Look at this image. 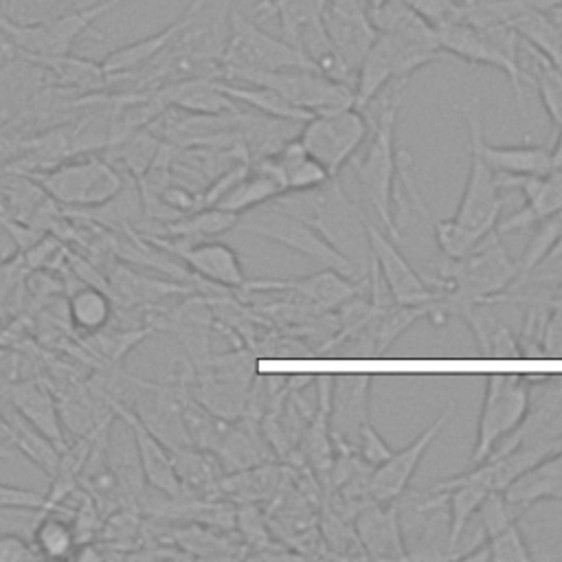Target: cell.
<instances>
[{
	"label": "cell",
	"instance_id": "1",
	"mask_svg": "<svg viewBox=\"0 0 562 562\" xmlns=\"http://www.w3.org/2000/svg\"><path fill=\"white\" fill-rule=\"evenodd\" d=\"M406 92V79L397 86L395 92L384 101L382 110L373 123L371 145L360 160H349L356 173L358 187L362 189L364 200L369 202L371 211L375 213L378 222L384 226L386 235L400 241V231L393 220V189H395V173L400 165V156L395 149V119Z\"/></svg>",
	"mask_w": 562,
	"mask_h": 562
},
{
	"label": "cell",
	"instance_id": "2",
	"mask_svg": "<svg viewBox=\"0 0 562 562\" xmlns=\"http://www.w3.org/2000/svg\"><path fill=\"white\" fill-rule=\"evenodd\" d=\"M290 215L314 226L329 244L351 259V252H360V241L367 239L364 215L347 200L336 178L318 189L281 193L272 200ZM353 261V259H351Z\"/></svg>",
	"mask_w": 562,
	"mask_h": 562
},
{
	"label": "cell",
	"instance_id": "3",
	"mask_svg": "<svg viewBox=\"0 0 562 562\" xmlns=\"http://www.w3.org/2000/svg\"><path fill=\"white\" fill-rule=\"evenodd\" d=\"M465 123H468V149H470V171L468 180L454 213L459 222L470 233L485 237L496 228L501 217V187L496 173L483 158V119L479 101L472 99L465 103Z\"/></svg>",
	"mask_w": 562,
	"mask_h": 562
},
{
	"label": "cell",
	"instance_id": "4",
	"mask_svg": "<svg viewBox=\"0 0 562 562\" xmlns=\"http://www.w3.org/2000/svg\"><path fill=\"white\" fill-rule=\"evenodd\" d=\"M217 79L233 83H255L277 90L283 99L312 114L353 105V88L329 79L316 68H283V70H237L217 68Z\"/></svg>",
	"mask_w": 562,
	"mask_h": 562
},
{
	"label": "cell",
	"instance_id": "5",
	"mask_svg": "<svg viewBox=\"0 0 562 562\" xmlns=\"http://www.w3.org/2000/svg\"><path fill=\"white\" fill-rule=\"evenodd\" d=\"M220 68L237 70H283L314 68L305 53L283 37H274L257 26L237 7L226 11V42Z\"/></svg>",
	"mask_w": 562,
	"mask_h": 562
},
{
	"label": "cell",
	"instance_id": "6",
	"mask_svg": "<svg viewBox=\"0 0 562 562\" xmlns=\"http://www.w3.org/2000/svg\"><path fill=\"white\" fill-rule=\"evenodd\" d=\"M125 0H99L72 11H61L55 18L35 24H15L0 18V33L9 44L11 53H18L26 59L31 57H53L70 53L75 40L90 29V24L105 15L110 9Z\"/></svg>",
	"mask_w": 562,
	"mask_h": 562
},
{
	"label": "cell",
	"instance_id": "7",
	"mask_svg": "<svg viewBox=\"0 0 562 562\" xmlns=\"http://www.w3.org/2000/svg\"><path fill=\"white\" fill-rule=\"evenodd\" d=\"M33 178L48 198L77 211L101 206L123 189V176L99 156L61 162Z\"/></svg>",
	"mask_w": 562,
	"mask_h": 562
},
{
	"label": "cell",
	"instance_id": "8",
	"mask_svg": "<svg viewBox=\"0 0 562 562\" xmlns=\"http://www.w3.org/2000/svg\"><path fill=\"white\" fill-rule=\"evenodd\" d=\"M531 404V386L522 375L494 373L485 380L483 404L476 424V439L470 461L483 463L494 448L509 437L525 419Z\"/></svg>",
	"mask_w": 562,
	"mask_h": 562
},
{
	"label": "cell",
	"instance_id": "9",
	"mask_svg": "<svg viewBox=\"0 0 562 562\" xmlns=\"http://www.w3.org/2000/svg\"><path fill=\"white\" fill-rule=\"evenodd\" d=\"M367 134L369 119L364 110L347 105L312 114L296 138L303 149L316 158L331 178H336L338 171L356 156Z\"/></svg>",
	"mask_w": 562,
	"mask_h": 562
},
{
	"label": "cell",
	"instance_id": "10",
	"mask_svg": "<svg viewBox=\"0 0 562 562\" xmlns=\"http://www.w3.org/2000/svg\"><path fill=\"white\" fill-rule=\"evenodd\" d=\"M235 228L266 237L270 241H277V244L307 257L312 263H316L321 268L336 270V272L358 281L356 261H351L334 244H329L314 226L290 215L288 211H283L277 204L272 211H266L261 215H246V217L239 215V222Z\"/></svg>",
	"mask_w": 562,
	"mask_h": 562
},
{
	"label": "cell",
	"instance_id": "11",
	"mask_svg": "<svg viewBox=\"0 0 562 562\" xmlns=\"http://www.w3.org/2000/svg\"><path fill=\"white\" fill-rule=\"evenodd\" d=\"M435 31H437L439 44H441L446 55L459 57V59H463L468 64H474V66H490V68L501 70L509 79V86L514 90L520 114L527 116L525 88H522V81H527V72L520 70L518 59L505 55L496 44H492L485 37V33L481 29H476L474 24H470L465 20L448 22V24L435 29Z\"/></svg>",
	"mask_w": 562,
	"mask_h": 562
},
{
	"label": "cell",
	"instance_id": "12",
	"mask_svg": "<svg viewBox=\"0 0 562 562\" xmlns=\"http://www.w3.org/2000/svg\"><path fill=\"white\" fill-rule=\"evenodd\" d=\"M364 220V233L369 244V257L378 263L393 299L397 305H435L443 288L426 281L417 270L408 263V259L400 252L397 241L384 235L373 222Z\"/></svg>",
	"mask_w": 562,
	"mask_h": 562
},
{
	"label": "cell",
	"instance_id": "13",
	"mask_svg": "<svg viewBox=\"0 0 562 562\" xmlns=\"http://www.w3.org/2000/svg\"><path fill=\"white\" fill-rule=\"evenodd\" d=\"M323 31L336 57L356 77L360 61L378 37L367 0H327L323 11Z\"/></svg>",
	"mask_w": 562,
	"mask_h": 562
},
{
	"label": "cell",
	"instance_id": "14",
	"mask_svg": "<svg viewBox=\"0 0 562 562\" xmlns=\"http://www.w3.org/2000/svg\"><path fill=\"white\" fill-rule=\"evenodd\" d=\"M454 413V402L450 400L448 406L441 408V413L402 450H393V454L373 468L371 481H369V494L373 503H391L404 496L417 465L424 459V452L430 448V443L439 437L443 426L450 422Z\"/></svg>",
	"mask_w": 562,
	"mask_h": 562
},
{
	"label": "cell",
	"instance_id": "15",
	"mask_svg": "<svg viewBox=\"0 0 562 562\" xmlns=\"http://www.w3.org/2000/svg\"><path fill=\"white\" fill-rule=\"evenodd\" d=\"M149 241L165 252L178 257L193 274L200 279L215 283L220 288H237L241 290L244 283L248 281L239 261V255L222 241L213 239H202V241H184L176 237H156L149 235Z\"/></svg>",
	"mask_w": 562,
	"mask_h": 562
},
{
	"label": "cell",
	"instance_id": "16",
	"mask_svg": "<svg viewBox=\"0 0 562 562\" xmlns=\"http://www.w3.org/2000/svg\"><path fill=\"white\" fill-rule=\"evenodd\" d=\"M246 292H288L299 305L312 312H329L342 307L360 292V283L336 270L321 268L318 272L301 279H257L246 281Z\"/></svg>",
	"mask_w": 562,
	"mask_h": 562
},
{
	"label": "cell",
	"instance_id": "17",
	"mask_svg": "<svg viewBox=\"0 0 562 562\" xmlns=\"http://www.w3.org/2000/svg\"><path fill=\"white\" fill-rule=\"evenodd\" d=\"M108 402L114 408V413L119 415V419L130 430L145 485L149 490H158L169 496H180L182 490H180V481L173 470L171 450L145 426V422L136 415L134 408L123 406V402L114 400V397H108Z\"/></svg>",
	"mask_w": 562,
	"mask_h": 562
},
{
	"label": "cell",
	"instance_id": "18",
	"mask_svg": "<svg viewBox=\"0 0 562 562\" xmlns=\"http://www.w3.org/2000/svg\"><path fill=\"white\" fill-rule=\"evenodd\" d=\"M213 0H191V4L171 22L167 24L162 31L143 37L138 42L125 44L121 48H114L103 61L101 68L108 75L110 81L116 79H127V77H136L138 70H145L193 20L195 15Z\"/></svg>",
	"mask_w": 562,
	"mask_h": 562
},
{
	"label": "cell",
	"instance_id": "19",
	"mask_svg": "<svg viewBox=\"0 0 562 562\" xmlns=\"http://www.w3.org/2000/svg\"><path fill=\"white\" fill-rule=\"evenodd\" d=\"M353 529L367 560H408L400 503H369L353 516Z\"/></svg>",
	"mask_w": 562,
	"mask_h": 562
},
{
	"label": "cell",
	"instance_id": "20",
	"mask_svg": "<svg viewBox=\"0 0 562 562\" xmlns=\"http://www.w3.org/2000/svg\"><path fill=\"white\" fill-rule=\"evenodd\" d=\"M501 189H520L525 195V206L496 224V231L509 233L516 228L533 226L562 211V171H549L542 176H503L496 173Z\"/></svg>",
	"mask_w": 562,
	"mask_h": 562
},
{
	"label": "cell",
	"instance_id": "21",
	"mask_svg": "<svg viewBox=\"0 0 562 562\" xmlns=\"http://www.w3.org/2000/svg\"><path fill=\"white\" fill-rule=\"evenodd\" d=\"M428 490L446 494V505L450 509L446 547H448V551H452L461 542L465 527L472 520V516L476 514L479 505L492 492V485H490L487 476L483 474V470L479 465H474L468 472H459L450 479H441V481L432 483Z\"/></svg>",
	"mask_w": 562,
	"mask_h": 562
},
{
	"label": "cell",
	"instance_id": "22",
	"mask_svg": "<svg viewBox=\"0 0 562 562\" xmlns=\"http://www.w3.org/2000/svg\"><path fill=\"white\" fill-rule=\"evenodd\" d=\"M345 386L334 389L329 397V430L336 448L356 450L360 428L369 422V378H345Z\"/></svg>",
	"mask_w": 562,
	"mask_h": 562
},
{
	"label": "cell",
	"instance_id": "23",
	"mask_svg": "<svg viewBox=\"0 0 562 562\" xmlns=\"http://www.w3.org/2000/svg\"><path fill=\"white\" fill-rule=\"evenodd\" d=\"M160 108L176 105L180 110L193 112L198 116H224L237 112V101H233L222 88L220 79L211 75H198L171 81L151 94Z\"/></svg>",
	"mask_w": 562,
	"mask_h": 562
},
{
	"label": "cell",
	"instance_id": "24",
	"mask_svg": "<svg viewBox=\"0 0 562 562\" xmlns=\"http://www.w3.org/2000/svg\"><path fill=\"white\" fill-rule=\"evenodd\" d=\"M29 424H33L59 452L68 448V439L64 432V424L59 417V408L53 400V393L35 382V380H18L13 384H4L0 391Z\"/></svg>",
	"mask_w": 562,
	"mask_h": 562
},
{
	"label": "cell",
	"instance_id": "25",
	"mask_svg": "<svg viewBox=\"0 0 562 562\" xmlns=\"http://www.w3.org/2000/svg\"><path fill=\"white\" fill-rule=\"evenodd\" d=\"M255 167L272 173L279 180L283 193L318 189L331 180L327 169L303 149L299 138L281 145L277 151L261 158Z\"/></svg>",
	"mask_w": 562,
	"mask_h": 562
},
{
	"label": "cell",
	"instance_id": "26",
	"mask_svg": "<svg viewBox=\"0 0 562 562\" xmlns=\"http://www.w3.org/2000/svg\"><path fill=\"white\" fill-rule=\"evenodd\" d=\"M176 476L180 481V490L193 498H217V487L222 476L226 474L211 450L182 446L169 448Z\"/></svg>",
	"mask_w": 562,
	"mask_h": 562
},
{
	"label": "cell",
	"instance_id": "27",
	"mask_svg": "<svg viewBox=\"0 0 562 562\" xmlns=\"http://www.w3.org/2000/svg\"><path fill=\"white\" fill-rule=\"evenodd\" d=\"M503 494L522 509L538 501H562V448L527 468Z\"/></svg>",
	"mask_w": 562,
	"mask_h": 562
},
{
	"label": "cell",
	"instance_id": "28",
	"mask_svg": "<svg viewBox=\"0 0 562 562\" xmlns=\"http://www.w3.org/2000/svg\"><path fill=\"white\" fill-rule=\"evenodd\" d=\"M283 470L274 463H257L246 470L226 472L217 487V498L244 505V503H259L272 501V496L281 490Z\"/></svg>",
	"mask_w": 562,
	"mask_h": 562
},
{
	"label": "cell",
	"instance_id": "29",
	"mask_svg": "<svg viewBox=\"0 0 562 562\" xmlns=\"http://www.w3.org/2000/svg\"><path fill=\"white\" fill-rule=\"evenodd\" d=\"M483 158L494 173L542 176L551 169V151L536 145H490L483 140Z\"/></svg>",
	"mask_w": 562,
	"mask_h": 562
},
{
	"label": "cell",
	"instance_id": "30",
	"mask_svg": "<svg viewBox=\"0 0 562 562\" xmlns=\"http://www.w3.org/2000/svg\"><path fill=\"white\" fill-rule=\"evenodd\" d=\"M213 454L217 457L224 472L246 470L266 461L263 439L257 435L250 419H233Z\"/></svg>",
	"mask_w": 562,
	"mask_h": 562
},
{
	"label": "cell",
	"instance_id": "31",
	"mask_svg": "<svg viewBox=\"0 0 562 562\" xmlns=\"http://www.w3.org/2000/svg\"><path fill=\"white\" fill-rule=\"evenodd\" d=\"M220 88L237 103H244L248 108H252L255 112L274 119V121H283V123H305L312 112L296 108L294 103H290L288 99H283L277 90L266 88V86H255V83H233V81H224L220 79Z\"/></svg>",
	"mask_w": 562,
	"mask_h": 562
},
{
	"label": "cell",
	"instance_id": "32",
	"mask_svg": "<svg viewBox=\"0 0 562 562\" xmlns=\"http://www.w3.org/2000/svg\"><path fill=\"white\" fill-rule=\"evenodd\" d=\"M281 193H283V189H281L279 180L272 173L255 167V171L250 173V169H248V173L244 178H239L215 202V206L222 209V211H231L235 215H244V213H248V211H252V209H257L266 202H272Z\"/></svg>",
	"mask_w": 562,
	"mask_h": 562
},
{
	"label": "cell",
	"instance_id": "33",
	"mask_svg": "<svg viewBox=\"0 0 562 562\" xmlns=\"http://www.w3.org/2000/svg\"><path fill=\"white\" fill-rule=\"evenodd\" d=\"M239 222V215L231 211H222L217 206H204L191 213H184L165 226L167 237L184 239V241H202V239H213L222 233H228L235 228Z\"/></svg>",
	"mask_w": 562,
	"mask_h": 562
},
{
	"label": "cell",
	"instance_id": "34",
	"mask_svg": "<svg viewBox=\"0 0 562 562\" xmlns=\"http://www.w3.org/2000/svg\"><path fill=\"white\" fill-rule=\"evenodd\" d=\"M68 316L75 329L101 334L112 318V296L97 285H83L70 294Z\"/></svg>",
	"mask_w": 562,
	"mask_h": 562
},
{
	"label": "cell",
	"instance_id": "35",
	"mask_svg": "<svg viewBox=\"0 0 562 562\" xmlns=\"http://www.w3.org/2000/svg\"><path fill=\"white\" fill-rule=\"evenodd\" d=\"M40 520L35 522L31 544L35 547L40 558L64 560L70 558L77 547V533L72 520L59 516L55 509L40 512Z\"/></svg>",
	"mask_w": 562,
	"mask_h": 562
},
{
	"label": "cell",
	"instance_id": "36",
	"mask_svg": "<svg viewBox=\"0 0 562 562\" xmlns=\"http://www.w3.org/2000/svg\"><path fill=\"white\" fill-rule=\"evenodd\" d=\"M529 72L527 81L536 86V92L540 97V103L544 112L549 114L551 123L562 130V68L551 64L547 57H542L538 50L529 48Z\"/></svg>",
	"mask_w": 562,
	"mask_h": 562
},
{
	"label": "cell",
	"instance_id": "37",
	"mask_svg": "<svg viewBox=\"0 0 562 562\" xmlns=\"http://www.w3.org/2000/svg\"><path fill=\"white\" fill-rule=\"evenodd\" d=\"M29 61L44 66L48 72H53L61 83L72 86V88H83V90H94L103 88L110 79L103 72L101 64L88 61L83 57H75L70 53L64 55H53V57H31Z\"/></svg>",
	"mask_w": 562,
	"mask_h": 562
},
{
	"label": "cell",
	"instance_id": "38",
	"mask_svg": "<svg viewBox=\"0 0 562 562\" xmlns=\"http://www.w3.org/2000/svg\"><path fill=\"white\" fill-rule=\"evenodd\" d=\"M173 542L193 555H237L239 547V542L222 536L220 529L202 522H189L173 531Z\"/></svg>",
	"mask_w": 562,
	"mask_h": 562
},
{
	"label": "cell",
	"instance_id": "39",
	"mask_svg": "<svg viewBox=\"0 0 562 562\" xmlns=\"http://www.w3.org/2000/svg\"><path fill=\"white\" fill-rule=\"evenodd\" d=\"M562 239V211L538 222L536 233L529 239V246L518 263V279H525L529 272H533L544 257H549L553 252V248L558 246V241Z\"/></svg>",
	"mask_w": 562,
	"mask_h": 562
},
{
	"label": "cell",
	"instance_id": "40",
	"mask_svg": "<svg viewBox=\"0 0 562 562\" xmlns=\"http://www.w3.org/2000/svg\"><path fill=\"white\" fill-rule=\"evenodd\" d=\"M432 235L439 246V250L446 255V259H461L468 252L474 250V246L483 239L468 228H463L454 220H437L432 222Z\"/></svg>",
	"mask_w": 562,
	"mask_h": 562
},
{
	"label": "cell",
	"instance_id": "41",
	"mask_svg": "<svg viewBox=\"0 0 562 562\" xmlns=\"http://www.w3.org/2000/svg\"><path fill=\"white\" fill-rule=\"evenodd\" d=\"M415 13H419L426 22H430L435 29L463 20L461 0H404Z\"/></svg>",
	"mask_w": 562,
	"mask_h": 562
},
{
	"label": "cell",
	"instance_id": "42",
	"mask_svg": "<svg viewBox=\"0 0 562 562\" xmlns=\"http://www.w3.org/2000/svg\"><path fill=\"white\" fill-rule=\"evenodd\" d=\"M46 507V494L29 487L0 483V509H15L22 514L42 512Z\"/></svg>",
	"mask_w": 562,
	"mask_h": 562
},
{
	"label": "cell",
	"instance_id": "43",
	"mask_svg": "<svg viewBox=\"0 0 562 562\" xmlns=\"http://www.w3.org/2000/svg\"><path fill=\"white\" fill-rule=\"evenodd\" d=\"M356 452L358 457L375 468L380 463H384L391 454H393V448L382 439V435L371 426V422H367L362 428H360V435H358V443H356Z\"/></svg>",
	"mask_w": 562,
	"mask_h": 562
},
{
	"label": "cell",
	"instance_id": "44",
	"mask_svg": "<svg viewBox=\"0 0 562 562\" xmlns=\"http://www.w3.org/2000/svg\"><path fill=\"white\" fill-rule=\"evenodd\" d=\"M35 547L24 540L20 533L13 531H0V562H26L37 560Z\"/></svg>",
	"mask_w": 562,
	"mask_h": 562
},
{
	"label": "cell",
	"instance_id": "45",
	"mask_svg": "<svg viewBox=\"0 0 562 562\" xmlns=\"http://www.w3.org/2000/svg\"><path fill=\"white\" fill-rule=\"evenodd\" d=\"M551 318L542 327V351L547 356H562V301H555L551 305Z\"/></svg>",
	"mask_w": 562,
	"mask_h": 562
},
{
	"label": "cell",
	"instance_id": "46",
	"mask_svg": "<svg viewBox=\"0 0 562 562\" xmlns=\"http://www.w3.org/2000/svg\"><path fill=\"white\" fill-rule=\"evenodd\" d=\"M549 151H551V169L562 171V130H558L555 145Z\"/></svg>",
	"mask_w": 562,
	"mask_h": 562
},
{
	"label": "cell",
	"instance_id": "47",
	"mask_svg": "<svg viewBox=\"0 0 562 562\" xmlns=\"http://www.w3.org/2000/svg\"><path fill=\"white\" fill-rule=\"evenodd\" d=\"M0 459H4V461H20L22 454L4 437H0Z\"/></svg>",
	"mask_w": 562,
	"mask_h": 562
},
{
	"label": "cell",
	"instance_id": "48",
	"mask_svg": "<svg viewBox=\"0 0 562 562\" xmlns=\"http://www.w3.org/2000/svg\"><path fill=\"white\" fill-rule=\"evenodd\" d=\"M386 0H367V4L371 7V9H378V7H382Z\"/></svg>",
	"mask_w": 562,
	"mask_h": 562
},
{
	"label": "cell",
	"instance_id": "49",
	"mask_svg": "<svg viewBox=\"0 0 562 562\" xmlns=\"http://www.w3.org/2000/svg\"><path fill=\"white\" fill-rule=\"evenodd\" d=\"M553 15H562V9H560V11H555V13H553Z\"/></svg>",
	"mask_w": 562,
	"mask_h": 562
}]
</instances>
